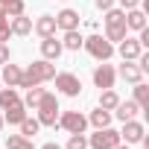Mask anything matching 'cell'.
Returning a JSON list of instances; mask_svg holds the SVG:
<instances>
[{"instance_id": "cell-1", "label": "cell", "mask_w": 149, "mask_h": 149, "mask_svg": "<svg viewBox=\"0 0 149 149\" xmlns=\"http://www.w3.org/2000/svg\"><path fill=\"white\" fill-rule=\"evenodd\" d=\"M53 76H56V64L47 58H38V61L26 64V70L21 73V88H35V85L53 82Z\"/></svg>"}, {"instance_id": "cell-2", "label": "cell", "mask_w": 149, "mask_h": 149, "mask_svg": "<svg viewBox=\"0 0 149 149\" xmlns=\"http://www.w3.org/2000/svg\"><path fill=\"white\" fill-rule=\"evenodd\" d=\"M35 120L41 123V126H56V120H58V100H56V94H47L44 91V97L38 100V105H35Z\"/></svg>"}, {"instance_id": "cell-3", "label": "cell", "mask_w": 149, "mask_h": 149, "mask_svg": "<svg viewBox=\"0 0 149 149\" xmlns=\"http://www.w3.org/2000/svg\"><path fill=\"white\" fill-rule=\"evenodd\" d=\"M82 47H85L97 61H108V58L114 56V44H111L105 35H88V38L82 41Z\"/></svg>"}, {"instance_id": "cell-4", "label": "cell", "mask_w": 149, "mask_h": 149, "mask_svg": "<svg viewBox=\"0 0 149 149\" xmlns=\"http://www.w3.org/2000/svg\"><path fill=\"white\" fill-rule=\"evenodd\" d=\"M56 126L64 129L67 134H85V129H88V117L79 114V111H58Z\"/></svg>"}, {"instance_id": "cell-5", "label": "cell", "mask_w": 149, "mask_h": 149, "mask_svg": "<svg viewBox=\"0 0 149 149\" xmlns=\"http://www.w3.org/2000/svg\"><path fill=\"white\" fill-rule=\"evenodd\" d=\"M117 143H123V137H120V132L111 129V126L97 129V132L88 137V149H114Z\"/></svg>"}, {"instance_id": "cell-6", "label": "cell", "mask_w": 149, "mask_h": 149, "mask_svg": "<svg viewBox=\"0 0 149 149\" xmlns=\"http://www.w3.org/2000/svg\"><path fill=\"white\" fill-rule=\"evenodd\" d=\"M53 82H56V91L64 94V97H79V94H82V82H79V76H76V73H70V70L56 73Z\"/></svg>"}, {"instance_id": "cell-7", "label": "cell", "mask_w": 149, "mask_h": 149, "mask_svg": "<svg viewBox=\"0 0 149 149\" xmlns=\"http://www.w3.org/2000/svg\"><path fill=\"white\" fill-rule=\"evenodd\" d=\"M114 82H117V70L111 67V64H97V70H94V85L100 88V91H105V88H114Z\"/></svg>"}, {"instance_id": "cell-8", "label": "cell", "mask_w": 149, "mask_h": 149, "mask_svg": "<svg viewBox=\"0 0 149 149\" xmlns=\"http://www.w3.org/2000/svg\"><path fill=\"white\" fill-rule=\"evenodd\" d=\"M143 134H146V126H143L140 120H134V117H132V120H126V123H123L120 137H123L129 146H132V143H140V140H143Z\"/></svg>"}, {"instance_id": "cell-9", "label": "cell", "mask_w": 149, "mask_h": 149, "mask_svg": "<svg viewBox=\"0 0 149 149\" xmlns=\"http://www.w3.org/2000/svg\"><path fill=\"white\" fill-rule=\"evenodd\" d=\"M53 18H56V29H61V32L79 29V12H76V9H61V12L53 15Z\"/></svg>"}, {"instance_id": "cell-10", "label": "cell", "mask_w": 149, "mask_h": 149, "mask_svg": "<svg viewBox=\"0 0 149 149\" xmlns=\"http://www.w3.org/2000/svg\"><path fill=\"white\" fill-rule=\"evenodd\" d=\"M61 53H64V47H61V41H56V35H47V38H41V58H47V61H56Z\"/></svg>"}, {"instance_id": "cell-11", "label": "cell", "mask_w": 149, "mask_h": 149, "mask_svg": "<svg viewBox=\"0 0 149 149\" xmlns=\"http://www.w3.org/2000/svg\"><path fill=\"white\" fill-rule=\"evenodd\" d=\"M140 53H143V47H140V41H137V38L126 35V38L120 41V56H123V61H134Z\"/></svg>"}, {"instance_id": "cell-12", "label": "cell", "mask_w": 149, "mask_h": 149, "mask_svg": "<svg viewBox=\"0 0 149 149\" xmlns=\"http://www.w3.org/2000/svg\"><path fill=\"white\" fill-rule=\"evenodd\" d=\"M29 114V108L24 105V100L21 102H15V105H9V108H3V120L9 123V126H21V120Z\"/></svg>"}, {"instance_id": "cell-13", "label": "cell", "mask_w": 149, "mask_h": 149, "mask_svg": "<svg viewBox=\"0 0 149 149\" xmlns=\"http://www.w3.org/2000/svg\"><path fill=\"white\" fill-rule=\"evenodd\" d=\"M146 26V12L137 6V9H126V29H132V32H140Z\"/></svg>"}, {"instance_id": "cell-14", "label": "cell", "mask_w": 149, "mask_h": 149, "mask_svg": "<svg viewBox=\"0 0 149 149\" xmlns=\"http://www.w3.org/2000/svg\"><path fill=\"white\" fill-rule=\"evenodd\" d=\"M137 111H140V105H137L134 100H126V102L120 100V102H117V108H114L111 114H114V117H117L120 123H126V120H132V117H134Z\"/></svg>"}, {"instance_id": "cell-15", "label": "cell", "mask_w": 149, "mask_h": 149, "mask_svg": "<svg viewBox=\"0 0 149 149\" xmlns=\"http://www.w3.org/2000/svg\"><path fill=\"white\" fill-rule=\"evenodd\" d=\"M21 67L18 64H12V61H6L3 64V73H0V79L6 82V88H21Z\"/></svg>"}, {"instance_id": "cell-16", "label": "cell", "mask_w": 149, "mask_h": 149, "mask_svg": "<svg viewBox=\"0 0 149 149\" xmlns=\"http://www.w3.org/2000/svg\"><path fill=\"white\" fill-rule=\"evenodd\" d=\"M117 73H120L126 82H132V85H134V82H143V70H140V64H137V61H123Z\"/></svg>"}, {"instance_id": "cell-17", "label": "cell", "mask_w": 149, "mask_h": 149, "mask_svg": "<svg viewBox=\"0 0 149 149\" xmlns=\"http://www.w3.org/2000/svg\"><path fill=\"white\" fill-rule=\"evenodd\" d=\"M9 29H12V35H29L32 32V18L15 15V18H9Z\"/></svg>"}, {"instance_id": "cell-18", "label": "cell", "mask_w": 149, "mask_h": 149, "mask_svg": "<svg viewBox=\"0 0 149 149\" xmlns=\"http://www.w3.org/2000/svg\"><path fill=\"white\" fill-rule=\"evenodd\" d=\"M32 29H35L41 38H47V35H56V18H53V15H41V18L32 24Z\"/></svg>"}, {"instance_id": "cell-19", "label": "cell", "mask_w": 149, "mask_h": 149, "mask_svg": "<svg viewBox=\"0 0 149 149\" xmlns=\"http://www.w3.org/2000/svg\"><path fill=\"white\" fill-rule=\"evenodd\" d=\"M111 120H114V114L105 111V108H100V105H97V108L91 111V117H88V123H91L94 129H105V126H111Z\"/></svg>"}, {"instance_id": "cell-20", "label": "cell", "mask_w": 149, "mask_h": 149, "mask_svg": "<svg viewBox=\"0 0 149 149\" xmlns=\"http://www.w3.org/2000/svg\"><path fill=\"white\" fill-rule=\"evenodd\" d=\"M114 26H126V12L123 9H105V29H114Z\"/></svg>"}, {"instance_id": "cell-21", "label": "cell", "mask_w": 149, "mask_h": 149, "mask_svg": "<svg viewBox=\"0 0 149 149\" xmlns=\"http://www.w3.org/2000/svg\"><path fill=\"white\" fill-rule=\"evenodd\" d=\"M82 41H85V38H82V32H79V29H67V32H64V38H61V47L76 53V50L82 47Z\"/></svg>"}, {"instance_id": "cell-22", "label": "cell", "mask_w": 149, "mask_h": 149, "mask_svg": "<svg viewBox=\"0 0 149 149\" xmlns=\"http://www.w3.org/2000/svg\"><path fill=\"white\" fill-rule=\"evenodd\" d=\"M117 102H120V97H117V91H114V88H105V91H100V108H105V111H114V108H117Z\"/></svg>"}, {"instance_id": "cell-23", "label": "cell", "mask_w": 149, "mask_h": 149, "mask_svg": "<svg viewBox=\"0 0 149 149\" xmlns=\"http://www.w3.org/2000/svg\"><path fill=\"white\" fill-rule=\"evenodd\" d=\"M6 149H35V146H32V137H24V134H6Z\"/></svg>"}, {"instance_id": "cell-24", "label": "cell", "mask_w": 149, "mask_h": 149, "mask_svg": "<svg viewBox=\"0 0 149 149\" xmlns=\"http://www.w3.org/2000/svg\"><path fill=\"white\" fill-rule=\"evenodd\" d=\"M15 102H21L18 88H0V111L9 108V105H15Z\"/></svg>"}, {"instance_id": "cell-25", "label": "cell", "mask_w": 149, "mask_h": 149, "mask_svg": "<svg viewBox=\"0 0 149 149\" xmlns=\"http://www.w3.org/2000/svg\"><path fill=\"white\" fill-rule=\"evenodd\" d=\"M134 102H137L140 108H149V85L134 82Z\"/></svg>"}, {"instance_id": "cell-26", "label": "cell", "mask_w": 149, "mask_h": 149, "mask_svg": "<svg viewBox=\"0 0 149 149\" xmlns=\"http://www.w3.org/2000/svg\"><path fill=\"white\" fill-rule=\"evenodd\" d=\"M41 97H44V88H41V85H35V88H26V97H24V105L35 111V105H38V100H41Z\"/></svg>"}, {"instance_id": "cell-27", "label": "cell", "mask_w": 149, "mask_h": 149, "mask_svg": "<svg viewBox=\"0 0 149 149\" xmlns=\"http://www.w3.org/2000/svg\"><path fill=\"white\" fill-rule=\"evenodd\" d=\"M38 129H41V123H38L35 117H29V114H26V117L21 120V134H24V137H32V134H38Z\"/></svg>"}, {"instance_id": "cell-28", "label": "cell", "mask_w": 149, "mask_h": 149, "mask_svg": "<svg viewBox=\"0 0 149 149\" xmlns=\"http://www.w3.org/2000/svg\"><path fill=\"white\" fill-rule=\"evenodd\" d=\"M126 35H129V29H126V26H114V29H105V38H108L111 44H120Z\"/></svg>"}, {"instance_id": "cell-29", "label": "cell", "mask_w": 149, "mask_h": 149, "mask_svg": "<svg viewBox=\"0 0 149 149\" xmlns=\"http://www.w3.org/2000/svg\"><path fill=\"white\" fill-rule=\"evenodd\" d=\"M64 149H88V137L85 134H70V140H67Z\"/></svg>"}, {"instance_id": "cell-30", "label": "cell", "mask_w": 149, "mask_h": 149, "mask_svg": "<svg viewBox=\"0 0 149 149\" xmlns=\"http://www.w3.org/2000/svg\"><path fill=\"white\" fill-rule=\"evenodd\" d=\"M6 15L15 18V15H24V0H12V3L6 6Z\"/></svg>"}, {"instance_id": "cell-31", "label": "cell", "mask_w": 149, "mask_h": 149, "mask_svg": "<svg viewBox=\"0 0 149 149\" xmlns=\"http://www.w3.org/2000/svg\"><path fill=\"white\" fill-rule=\"evenodd\" d=\"M6 61H12V50L9 44H0V64H6Z\"/></svg>"}, {"instance_id": "cell-32", "label": "cell", "mask_w": 149, "mask_h": 149, "mask_svg": "<svg viewBox=\"0 0 149 149\" xmlns=\"http://www.w3.org/2000/svg\"><path fill=\"white\" fill-rule=\"evenodd\" d=\"M94 6H97L100 12H105V9H111V6H114V0H94Z\"/></svg>"}, {"instance_id": "cell-33", "label": "cell", "mask_w": 149, "mask_h": 149, "mask_svg": "<svg viewBox=\"0 0 149 149\" xmlns=\"http://www.w3.org/2000/svg\"><path fill=\"white\" fill-rule=\"evenodd\" d=\"M140 6V0H120V9L126 12V9H137Z\"/></svg>"}, {"instance_id": "cell-34", "label": "cell", "mask_w": 149, "mask_h": 149, "mask_svg": "<svg viewBox=\"0 0 149 149\" xmlns=\"http://www.w3.org/2000/svg\"><path fill=\"white\" fill-rule=\"evenodd\" d=\"M6 24H9V15H6V9H3V6H0V29H3Z\"/></svg>"}, {"instance_id": "cell-35", "label": "cell", "mask_w": 149, "mask_h": 149, "mask_svg": "<svg viewBox=\"0 0 149 149\" xmlns=\"http://www.w3.org/2000/svg\"><path fill=\"white\" fill-rule=\"evenodd\" d=\"M41 149H64V146H58V143H44Z\"/></svg>"}, {"instance_id": "cell-36", "label": "cell", "mask_w": 149, "mask_h": 149, "mask_svg": "<svg viewBox=\"0 0 149 149\" xmlns=\"http://www.w3.org/2000/svg\"><path fill=\"white\" fill-rule=\"evenodd\" d=\"M114 149H132V146H129V143H117Z\"/></svg>"}, {"instance_id": "cell-37", "label": "cell", "mask_w": 149, "mask_h": 149, "mask_svg": "<svg viewBox=\"0 0 149 149\" xmlns=\"http://www.w3.org/2000/svg\"><path fill=\"white\" fill-rule=\"evenodd\" d=\"M9 3H12V0H0V6H3V9H6V6H9Z\"/></svg>"}, {"instance_id": "cell-38", "label": "cell", "mask_w": 149, "mask_h": 149, "mask_svg": "<svg viewBox=\"0 0 149 149\" xmlns=\"http://www.w3.org/2000/svg\"><path fill=\"white\" fill-rule=\"evenodd\" d=\"M3 126H6V120H3V114H0V132H3Z\"/></svg>"}]
</instances>
